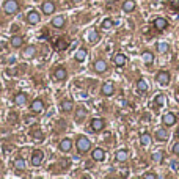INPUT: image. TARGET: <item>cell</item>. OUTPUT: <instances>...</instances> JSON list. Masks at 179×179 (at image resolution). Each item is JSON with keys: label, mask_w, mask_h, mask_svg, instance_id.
<instances>
[{"label": "cell", "mask_w": 179, "mask_h": 179, "mask_svg": "<svg viewBox=\"0 0 179 179\" xmlns=\"http://www.w3.org/2000/svg\"><path fill=\"white\" fill-rule=\"evenodd\" d=\"M35 54H36V47L35 46H29V47L24 49V57L25 58H33Z\"/></svg>", "instance_id": "obj_12"}, {"label": "cell", "mask_w": 179, "mask_h": 179, "mask_svg": "<svg viewBox=\"0 0 179 179\" xmlns=\"http://www.w3.org/2000/svg\"><path fill=\"white\" fill-rule=\"evenodd\" d=\"M22 44H24V39H22L20 36H13V38H11V46H13V47L17 49V47H20Z\"/></svg>", "instance_id": "obj_24"}, {"label": "cell", "mask_w": 179, "mask_h": 179, "mask_svg": "<svg viewBox=\"0 0 179 179\" xmlns=\"http://www.w3.org/2000/svg\"><path fill=\"white\" fill-rule=\"evenodd\" d=\"M85 115H87V110H85V109H77V112H75V118H77V119H82Z\"/></svg>", "instance_id": "obj_32"}, {"label": "cell", "mask_w": 179, "mask_h": 179, "mask_svg": "<svg viewBox=\"0 0 179 179\" xmlns=\"http://www.w3.org/2000/svg\"><path fill=\"white\" fill-rule=\"evenodd\" d=\"M90 146H91V143H90V140H88L87 137H79V138H77V149H79L80 154L87 152V151L90 149Z\"/></svg>", "instance_id": "obj_2"}, {"label": "cell", "mask_w": 179, "mask_h": 179, "mask_svg": "<svg viewBox=\"0 0 179 179\" xmlns=\"http://www.w3.org/2000/svg\"><path fill=\"white\" fill-rule=\"evenodd\" d=\"M143 177H146V179H154V177H156V174H152V173H146V174H143Z\"/></svg>", "instance_id": "obj_38"}, {"label": "cell", "mask_w": 179, "mask_h": 179, "mask_svg": "<svg viewBox=\"0 0 179 179\" xmlns=\"http://www.w3.org/2000/svg\"><path fill=\"white\" fill-rule=\"evenodd\" d=\"M123 10H124L126 13L134 11V10H135V2H134V0H126V2L123 3Z\"/></svg>", "instance_id": "obj_13"}, {"label": "cell", "mask_w": 179, "mask_h": 179, "mask_svg": "<svg viewBox=\"0 0 179 179\" xmlns=\"http://www.w3.org/2000/svg\"><path fill=\"white\" fill-rule=\"evenodd\" d=\"M88 39H90V41H93V43H94V41H97V39H99L97 32H96V30H91V32L88 33Z\"/></svg>", "instance_id": "obj_31"}, {"label": "cell", "mask_w": 179, "mask_h": 179, "mask_svg": "<svg viewBox=\"0 0 179 179\" xmlns=\"http://www.w3.org/2000/svg\"><path fill=\"white\" fill-rule=\"evenodd\" d=\"M154 25H156V29H157V30H163L167 25H168V22H167L163 17H157V19L154 20Z\"/></svg>", "instance_id": "obj_16"}, {"label": "cell", "mask_w": 179, "mask_h": 179, "mask_svg": "<svg viewBox=\"0 0 179 179\" xmlns=\"http://www.w3.org/2000/svg\"><path fill=\"white\" fill-rule=\"evenodd\" d=\"M94 71L96 72H105L107 71V63L104 61V60H97L96 63H94Z\"/></svg>", "instance_id": "obj_9"}, {"label": "cell", "mask_w": 179, "mask_h": 179, "mask_svg": "<svg viewBox=\"0 0 179 179\" xmlns=\"http://www.w3.org/2000/svg\"><path fill=\"white\" fill-rule=\"evenodd\" d=\"M55 77H57L58 80H65V79L68 77L66 69H65V68H61V66H60V68H57V69H55Z\"/></svg>", "instance_id": "obj_14"}, {"label": "cell", "mask_w": 179, "mask_h": 179, "mask_svg": "<svg viewBox=\"0 0 179 179\" xmlns=\"http://www.w3.org/2000/svg\"><path fill=\"white\" fill-rule=\"evenodd\" d=\"M3 10L7 14H16L19 11V3L16 0H7L5 5H3Z\"/></svg>", "instance_id": "obj_1"}, {"label": "cell", "mask_w": 179, "mask_h": 179, "mask_svg": "<svg viewBox=\"0 0 179 179\" xmlns=\"http://www.w3.org/2000/svg\"><path fill=\"white\" fill-rule=\"evenodd\" d=\"M104 159H105V152L102 151L101 148H96V149L93 151V160L101 162V160H104Z\"/></svg>", "instance_id": "obj_8"}, {"label": "cell", "mask_w": 179, "mask_h": 179, "mask_svg": "<svg viewBox=\"0 0 179 179\" xmlns=\"http://www.w3.org/2000/svg\"><path fill=\"white\" fill-rule=\"evenodd\" d=\"M156 79H157V82H159L160 85L165 87V85L170 83V74H168L167 71H160V72L157 74V77H156Z\"/></svg>", "instance_id": "obj_4"}, {"label": "cell", "mask_w": 179, "mask_h": 179, "mask_svg": "<svg viewBox=\"0 0 179 179\" xmlns=\"http://www.w3.org/2000/svg\"><path fill=\"white\" fill-rule=\"evenodd\" d=\"M176 135H177V138H179V129H177V132H176Z\"/></svg>", "instance_id": "obj_43"}, {"label": "cell", "mask_w": 179, "mask_h": 179, "mask_svg": "<svg viewBox=\"0 0 179 179\" xmlns=\"http://www.w3.org/2000/svg\"><path fill=\"white\" fill-rule=\"evenodd\" d=\"M112 25H113V22H112L110 19H105L104 22H102V29H110Z\"/></svg>", "instance_id": "obj_35"}, {"label": "cell", "mask_w": 179, "mask_h": 179, "mask_svg": "<svg viewBox=\"0 0 179 179\" xmlns=\"http://www.w3.org/2000/svg\"><path fill=\"white\" fill-rule=\"evenodd\" d=\"M143 61L146 65H152V61H154V55H152V52H143Z\"/></svg>", "instance_id": "obj_23"}, {"label": "cell", "mask_w": 179, "mask_h": 179, "mask_svg": "<svg viewBox=\"0 0 179 179\" xmlns=\"http://www.w3.org/2000/svg\"><path fill=\"white\" fill-rule=\"evenodd\" d=\"M17 29H19L17 25H13V27H11V32H17Z\"/></svg>", "instance_id": "obj_41"}, {"label": "cell", "mask_w": 179, "mask_h": 179, "mask_svg": "<svg viewBox=\"0 0 179 179\" xmlns=\"http://www.w3.org/2000/svg\"><path fill=\"white\" fill-rule=\"evenodd\" d=\"M25 123H27V124H32V123H35V118H33V116H29L27 119H25Z\"/></svg>", "instance_id": "obj_39"}, {"label": "cell", "mask_w": 179, "mask_h": 179, "mask_svg": "<svg viewBox=\"0 0 179 179\" xmlns=\"http://www.w3.org/2000/svg\"><path fill=\"white\" fill-rule=\"evenodd\" d=\"M162 159H163V152L162 151H157V152L152 154V160L154 162H162Z\"/></svg>", "instance_id": "obj_29"}, {"label": "cell", "mask_w": 179, "mask_h": 179, "mask_svg": "<svg viewBox=\"0 0 179 179\" xmlns=\"http://www.w3.org/2000/svg\"><path fill=\"white\" fill-rule=\"evenodd\" d=\"M162 121H163L165 126H173V124L176 123V116H174L173 113H165L163 118H162Z\"/></svg>", "instance_id": "obj_11"}, {"label": "cell", "mask_w": 179, "mask_h": 179, "mask_svg": "<svg viewBox=\"0 0 179 179\" xmlns=\"http://www.w3.org/2000/svg\"><path fill=\"white\" fill-rule=\"evenodd\" d=\"M156 137H157V140H162V141H165V140H168L170 134H168L165 129H159V131L156 132Z\"/></svg>", "instance_id": "obj_22"}, {"label": "cell", "mask_w": 179, "mask_h": 179, "mask_svg": "<svg viewBox=\"0 0 179 179\" xmlns=\"http://www.w3.org/2000/svg\"><path fill=\"white\" fill-rule=\"evenodd\" d=\"M52 25H54L55 29H61L63 25H65V17H63V16H57V17L52 20Z\"/></svg>", "instance_id": "obj_21"}, {"label": "cell", "mask_w": 179, "mask_h": 179, "mask_svg": "<svg viewBox=\"0 0 179 179\" xmlns=\"http://www.w3.org/2000/svg\"><path fill=\"white\" fill-rule=\"evenodd\" d=\"M72 2H74V3H77V2H80V0H72Z\"/></svg>", "instance_id": "obj_42"}, {"label": "cell", "mask_w": 179, "mask_h": 179, "mask_svg": "<svg viewBox=\"0 0 179 179\" xmlns=\"http://www.w3.org/2000/svg\"><path fill=\"white\" fill-rule=\"evenodd\" d=\"M113 61H115L116 66H124V65H126V55H123V54H116L115 58H113Z\"/></svg>", "instance_id": "obj_20"}, {"label": "cell", "mask_w": 179, "mask_h": 179, "mask_svg": "<svg viewBox=\"0 0 179 179\" xmlns=\"http://www.w3.org/2000/svg\"><path fill=\"white\" fill-rule=\"evenodd\" d=\"M14 102L17 105H24L25 102H27V94H24V93H19L14 96Z\"/></svg>", "instance_id": "obj_17"}, {"label": "cell", "mask_w": 179, "mask_h": 179, "mask_svg": "<svg viewBox=\"0 0 179 179\" xmlns=\"http://www.w3.org/2000/svg\"><path fill=\"white\" fill-rule=\"evenodd\" d=\"M163 102H165V96L163 94H159L156 97V105H163Z\"/></svg>", "instance_id": "obj_34"}, {"label": "cell", "mask_w": 179, "mask_h": 179, "mask_svg": "<svg viewBox=\"0 0 179 179\" xmlns=\"http://www.w3.org/2000/svg\"><path fill=\"white\" fill-rule=\"evenodd\" d=\"M167 50H168V44H165V43H160V44H159V52L165 54Z\"/></svg>", "instance_id": "obj_36"}, {"label": "cell", "mask_w": 179, "mask_h": 179, "mask_svg": "<svg viewBox=\"0 0 179 179\" xmlns=\"http://www.w3.org/2000/svg\"><path fill=\"white\" fill-rule=\"evenodd\" d=\"M16 118H17L16 113H11V115H10V119H11V121H16Z\"/></svg>", "instance_id": "obj_40"}, {"label": "cell", "mask_w": 179, "mask_h": 179, "mask_svg": "<svg viewBox=\"0 0 179 179\" xmlns=\"http://www.w3.org/2000/svg\"><path fill=\"white\" fill-rule=\"evenodd\" d=\"M41 10H43V13H44V14H47V16H49V14H52V13L55 11V5H54L52 2H44V3H43V7H41Z\"/></svg>", "instance_id": "obj_7"}, {"label": "cell", "mask_w": 179, "mask_h": 179, "mask_svg": "<svg viewBox=\"0 0 179 179\" xmlns=\"http://www.w3.org/2000/svg\"><path fill=\"white\" fill-rule=\"evenodd\" d=\"M116 160L118 162H126L127 159H129V152H127V151H124V149H121V151H118L116 152Z\"/></svg>", "instance_id": "obj_15"}, {"label": "cell", "mask_w": 179, "mask_h": 179, "mask_svg": "<svg viewBox=\"0 0 179 179\" xmlns=\"http://www.w3.org/2000/svg\"><path fill=\"white\" fill-rule=\"evenodd\" d=\"M30 109H32L33 113H41L43 109H44V102H43L41 99H35L32 104H30Z\"/></svg>", "instance_id": "obj_5"}, {"label": "cell", "mask_w": 179, "mask_h": 179, "mask_svg": "<svg viewBox=\"0 0 179 179\" xmlns=\"http://www.w3.org/2000/svg\"><path fill=\"white\" fill-rule=\"evenodd\" d=\"M113 91H115V88H113V83H112V82L104 83V87H102V94H104V96H112Z\"/></svg>", "instance_id": "obj_10"}, {"label": "cell", "mask_w": 179, "mask_h": 179, "mask_svg": "<svg viewBox=\"0 0 179 179\" xmlns=\"http://www.w3.org/2000/svg\"><path fill=\"white\" fill-rule=\"evenodd\" d=\"M14 167H16L17 170H24V168H25V160H24V159H16V160H14Z\"/></svg>", "instance_id": "obj_30"}, {"label": "cell", "mask_w": 179, "mask_h": 179, "mask_svg": "<svg viewBox=\"0 0 179 179\" xmlns=\"http://www.w3.org/2000/svg\"><path fill=\"white\" fill-rule=\"evenodd\" d=\"M104 126H105V123H104V119H102V118H94L91 121V129L96 131V132L102 131V129H104Z\"/></svg>", "instance_id": "obj_6"}, {"label": "cell", "mask_w": 179, "mask_h": 179, "mask_svg": "<svg viewBox=\"0 0 179 179\" xmlns=\"http://www.w3.org/2000/svg\"><path fill=\"white\" fill-rule=\"evenodd\" d=\"M43 159H44V154H43V151L41 149H36L33 154H32V163L35 167H39L43 163Z\"/></svg>", "instance_id": "obj_3"}, {"label": "cell", "mask_w": 179, "mask_h": 179, "mask_svg": "<svg viewBox=\"0 0 179 179\" xmlns=\"http://www.w3.org/2000/svg\"><path fill=\"white\" fill-rule=\"evenodd\" d=\"M61 109H63L65 112H69V110L74 109V104H72L71 101H63V102H61Z\"/></svg>", "instance_id": "obj_27"}, {"label": "cell", "mask_w": 179, "mask_h": 179, "mask_svg": "<svg viewBox=\"0 0 179 179\" xmlns=\"http://www.w3.org/2000/svg\"><path fill=\"white\" fill-rule=\"evenodd\" d=\"M27 20H29L30 24H38V22H39V14H38L36 11H30V13L27 14Z\"/></svg>", "instance_id": "obj_18"}, {"label": "cell", "mask_w": 179, "mask_h": 179, "mask_svg": "<svg viewBox=\"0 0 179 179\" xmlns=\"http://www.w3.org/2000/svg\"><path fill=\"white\" fill-rule=\"evenodd\" d=\"M137 88H138V91H141V93L148 91V83H146V80H145V79H140V80L137 82Z\"/></svg>", "instance_id": "obj_25"}, {"label": "cell", "mask_w": 179, "mask_h": 179, "mask_svg": "<svg viewBox=\"0 0 179 179\" xmlns=\"http://www.w3.org/2000/svg\"><path fill=\"white\" fill-rule=\"evenodd\" d=\"M71 146H72V141H71L69 138H65V140H61V143H60V149H61L63 152H68V151L71 149Z\"/></svg>", "instance_id": "obj_19"}, {"label": "cell", "mask_w": 179, "mask_h": 179, "mask_svg": "<svg viewBox=\"0 0 179 179\" xmlns=\"http://www.w3.org/2000/svg\"><path fill=\"white\" fill-rule=\"evenodd\" d=\"M140 141H141V145H143V146L151 145V137H149V134H143V135H141V138H140Z\"/></svg>", "instance_id": "obj_28"}, {"label": "cell", "mask_w": 179, "mask_h": 179, "mask_svg": "<svg viewBox=\"0 0 179 179\" xmlns=\"http://www.w3.org/2000/svg\"><path fill=\"white\" fill-rule=\"evenodd\" d=\"M85 58H87V50H85V49H80L79 52L75 54V60H77V61H83Z\"/></svg>", "instance_id": "obj_26"}, {"label": "cell", "mask_w": 179, "mask_h": 179, "mask_svg": "<svg viewBox=\"0 0 179 179\" xmlns=\"http://www.w3.org/2000/svg\"><path fill=\"white\" fill-rule=\"evenodd\" d=\"M68 46H69V43H68L66 39H63V41H60V43L57 44V47H58L60 50H66V49H68Z\"/></svg>", "instance_id": "obj_33"}, {"label": "cell", "mask_w": 179, "mask_h": 179, "mask_svg": "<svg viewBox=\"0 0 179 179\" xmlns=\"http://www.w3.org/2000/svg\"><path fill=\"white\" fill-rule=\"evenodd\" d=\"M173 152H174V154H179V143L173 145Z\"/></svg>", "instance_id": "obj_37"}]
</instances>
